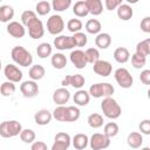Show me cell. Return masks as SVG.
<instances>
[{"instance_id": "cell-1", "label": "cell", "mask_w": 150, "mask_h": 150, "mask_svg": "<svg viewBox=\"0 0 150 150\" xmlns=\"http://www.w3.org/2000/svg\"><path fill=\"white\" fill-rule=\"evenodd\" d=\"M53 117L59 122H75L80 118L81 111L75 105H59L53 111Z\"/></svg>"}, {"instance_id": "cell-2", "label": "cell", "mask_w": 150, "mask_h": 150, "mask_svg": "<svg viewBox=\"0 0 150 150\" xmlns=\"http://www.w3.org/2000/svg\"><path fill=\"white\" fill-rule=\"evenodd\" d=\"M101 110H102L103 115L110 120H116L122 114V109H121L120 104L112 97L103 98V101L101 102Z\"/></svg>"}, {"instance_id": "cell-3", "label": "cell", "mask_w": 150, "mask_h": 150, "mask_svg": "<svg viewBox=\"0 0 150 150\" xmlns=\"http://www.w3.org/2000/svg\"><path fill=\"white\" fill-rule=\"evenodd\" d=\"M11 56H12V60L21 66V67H28L33 63V56L32 54L22 46H15L12 48V52H11Z\"/></svg>"}, {"instance_id": "cell-4", "label": "cell", "mask_w": 150, "mask_h": 150, "mask_svg": "<svg viewBox=\"0 0 150 150\" xmlns=\"http://www.w3.org/2000/svg\"><path fill=\"white\" fill-rule=\"evenodd\" d=\"M114 91H115V88L112 87V84H110L108 82H98V83L91 84L89 90H88L89 95L95 97V98L111 97Z\"/></svg>"}, {"instance_id": "cell-5", "label": "cell", "mask_w": 150, "mask_h": 150, "mask_svg": "<svg viewBox=\"0 0 150 150\" xmlns=\"http://www.w3.org/2000/svg\"><path fill=\"white\" fill-rule=\"evenodd\" d=\"M22 125L19 121H4L0 123V136L4 138H11L20 135Z\"/></svg>"}, {"instance_id": "cell-6", "label": "cell", "mask_w": 150, "mask_h": 150, "mask_svg": "<svg viewBox=\"0 0 150 150\" xmlns=\"http://www.w3.org/2000/svg\"><path fill=\"white\" fill-rule=\"evenodd\" d=\"M114 77L121 88L128 89V88H131V86L134 84V79L127 68H123V67L117 68L114 73Z\"/></svg>"}, {"instance_id": "cell-7", "label": "cell", "mask_w": 150, "mask_h": 150, "mask_svg": "<svg viewBox=\"0 0 150 150\" xmlns=\"http://www.w3.org/2000/svg\"><path fill=\"white\" fill-rule=\"evenodd\" d=\"M64 29V21L61 15H50L47 20V30L52 35H59Z\"/></svg>"}, {"instance_id": "cell-8", "label": "cell", "mask_w": 150, "mask_h": 150, "mask_svg": "<svg viewBox=\"0 0 150 150\" xmlns=\"http://www.w3.org/2000/svg\"><path fill=\"white\" fill-rule=\"evenodd\" d=\"M89 145L91 150H103L110 145V138L107 137L104 134L95 132L89 139Z\"/></svg>"}, {"instance_id": "cell-9", "label": "cell", "mask_w": 150, "mask_h": 150, "mask_svg": "<svg viewBox=\"0 0 150 150\" xmlns=\"http://www.w3.org/2000/svg\"><path fill=\"white\" fill-rule=\"evenodd\" d=\"M28 28V34L32 39L34 40H38V39H41L43 35H45V27H43V23L40 19H34L33 21H30L27 26Z\"/></svg>"}, {"instance_id": "cell-10", "label": "cell", "mask_w": 150, "mask_h": 150, "mask_svg": "<svg viewBox=\"0 0 150 150\" xmlns=\"http://www.w3.org/2000/svg\"><path fill=\"white\" fill-rule=\"evenodd\" d=\"M4 74H5V77L7 79V81L13 82V83L20 82L22 80V71L19 69L18 66H15L13 63H8L5 67Z\"/></svg>"}, {"instance_id": "cell-11", "label": "cell", "mask_w": 150, "mask_h": 150, "mask_svg": "<svg viewBox=\"0 0 150 150\" xmlns=\"http://www.w3.org/2000/svg\"><path fill=\"white\" fill-rule=\"evenodd\" d=\"M20 91L26 98H32L39 94V86L35 81L27 80L20 84Z\"/></svg>"}, {"instance_id": "cell-12", "label": "cell", "mask_w": 150, "mask_h": 150, "mask_svg": "<svg viewBox=\"0 0 150 150\" xmlns=\"http://www.w3.org/2000/svg\"><path fill=\"white\" fill-rule=\"evenodd\" d=\"M93 70H94V73H96L97 75H100L102 77H108L112 71V66H111V63L109 61L98 60V61H96L94 63Z\"/></svg>"}, {"instance_id": "cell-13", "label": "cell", "mask_w": 150, "mask_h": 150, "mask_svg": "<svg viewBox=\"0 0 150 150\" xmlns=\"http://www.w3.org/2000/svg\"><path fill=\"white\" fill-rule=\"evenodd\" d=\"M84 82H86V80H84V76L83 75H81V74H75V75H67L63 80H62V82H61V84H62V87H67V86H71V87H74V88H76V89H81L83 86H84Z\"/></svg>"}, {"instance_id": "cell-14", "label": "cell", "mask_w": 150, "mask_h": 150, "mask_svg": "<svg viewBox=\"0 0 150 150\" xmlns=\"http://www.w3.org/2000/svg\"><path fill=\"white\" fill-rule=\"evenodd\" d=\"M6 30L11 36H13L15 39H21L26 35V28L23 27V25L21 22H18V21H11L7 25Z\"/></svg>"}, {"instance_id": "cell-15", "label": "cell", "mask_w": 150, "mask_h": 150, "mask_svg": "<svg viewBox=\"0 0 150 150\" xmlns=\"http://www.w3.org/2000/svg\"><path fill=\"white\" fill-rule=\"evenodd\" d=\"M69 57H70V61L74 64V67L77 68V69H83L87 66V63H88L87 59H86V55H84V52L81 50V49L73 50L70 53Z\"/></svg>"}, {"instance_id": "cell-16", "label": "cell", "mask_w": 150, "mask_h": 150, "mask_svg": "<svg viewBox=\"0 0 150 150\" xmlns=\"http://www.w3.org/2000/svg\"><path fill=\"white\" fill-rule=\"evenodd\" d=\"M54 47L59 50H66V49H73L75 46L71 36L59 35L54 39Z\"/></svg>"}, {"instance_id": "cell-17", "label": "cell", "mask_w": 150, "mask_h": 150, "mask_svg": "<svg viewBox=\"0 0 150 150\" xmlns=\"http://www.w3.org/2000/svg\"><path fill=\"white\" fill-rule=\"evenodd\" d=\"M69 98H70V93L64 87L57 88L53 93V102L56 103L57 105H64L69 101Z\"/></svg>"}, {"instance_id": "cell-18", "label": "cell", "mask_w": 150, "mask_h": 150, "mask_svg": "<svg viewBox=\"0 0 150 150\" xmlns=\"http://www.w3.org/2000/svg\"><path fill=\"white\" fill-rule=\"evenodd\" d=\"M52 118H53V115L47 109H41L34 115V121L38 125H47L50 123Z\"/></svg>"}, {"instance_id": "cell-19", "label": "cell", "mask_w": 150, "mask_h": 150, "mask_svg": "<svg viewBox=\"0 0 150 150\" xmlns=\"http://www.w3.org/2000/svg\"><path fill=\"white\" fill-rule=\"evenodd\" d=\"M73 100H74V103L80 105V107H84L89 103L90 101V95L87 90H83V89H79L74 96H73Z\"/></svg>"}, {"instance_id": "cell-20", "label": "cell", "mask_w": 150, "mask_h": 150, "mask_svg": "<svg viewBox=\"0 0 150 150\" xmlns=\"http://www.w3.org/2000/svg\"><path fill=\"white\" fill-rule=\"evenodd\" d=\"M71 143L76 150H86L87 145L89 144V138L86 134H76L73 137Z\"/></svg>"}, {"instance_id": "cell-21", "label": "cell", "mask_w": 150, "mask_h": 150, "mask_svg": "<svg viewBox=\"0 0 150 150\" xmlns=\"http://www.w3.org/2000/svg\"><path fill=\"white\" fill-rule=\"evenodd\" d=\"M127 143L132 149L141 148V145L143 144V136H142V134L141 132H137V131L130 132L128 135V137H127Z\"/></svg>"}, {"instance_id": "cell-22", "label": "cell", "mask_w": 150, "mask_h": 150, "mask_svg": "<svg viewBox=\"0 0 150 150\" xmlns=\"http://www.w3.org/2000/svg\"><path fill=\"white\" fill-rule=\"evenodd\" d=\"M116 9H117V16H118V19H121L123 21L130 20L132 18V15H134V11H132V8L128 4H121Z\"/></svg>"}, {"instance_id": "cell-23", "label": "cell", "mask_w": 150, "mask_h": 150, "mask_svg": "<svg viewBox=\"0 0 150 150\" xmlns=\"http://www.w3.org/2000/svg\"><path fill=\"white\" fill-rule=\"evenodd\" d=\"M95 45L100 49H107L111 45V36L108 33H100L95 38Z\"/></svg>"}, {"instance_id": "cell-24", "label": "cell", "mask_w": 150, "mask_h": 150, "mask_svg": "<svg viewBox=\"0 0 150 150\" xmlns=\"http://www.w3.org/2000/svg\"><path fill=\"white\" fill-rule=\"evenodd\" d=\"M46 74V70L43 68V66L41 64H33L30 68H29V71H28V75L30 77L32 81H39L41 80Z\"/></svg>"}, {"instance_id": "cell-25", "label": "cell", "mask_w": 150, "mask_h": 150, "mask_svg": "<svg viewBox=\"0 0 150 150\" xmlns=\"http://www.w3.org/2000/svg\"><path fill=\"white\" fill-rule=\"evenodd\" d=\"M73 13L79 16V18H84L89 14V9H88V6L86 4L84 0H80V1H76L73 6Z\"/></svg>"}, {"instance_id": "cell-26", "label": "cell", "mask_w": 150, "mask_h": 150, "mask_svg": "<svg viewBox=\"0 0 150 150\" xmlns=\"http://www.w3.org/2000/svg\"><path fill=\"white\" fill-rule=\"evenodd\" d=\"M114 59L118 63H127L130 59V53L125 47H118L114 52Z\"/></svg>"}, {"instance_id": "cell-27", "label": "cell", "mask_w": 150, "mask_h": 150, "mask_svg": "<svg viewBox=\"0 0 150 150\" xmlns=\"http://www.w3.org/2000/svg\"><path fill=\"white\" fill-rule=\"evenodd\" d=\"M14 16V8L9 5L0 6V22H11Z\"/></svg>"}, {"instance_id": "cell-28", "label": "cell", "mask_w": 150, "mask_h": 150, "mask_svg": "<svg viewBox=\"0 0 150 150\" xmlns=\"http://www.w3.org/2000/svg\"><path fill=\"white\" fill-rule=\"evenodd\" d=\"M89 13L93 15H100L103 12V4L101 0H86Z\"/></svg>"}, {"instance_id": "cell-29", "label": "cell", "mask_w": 150, "mask_h": 150, "mask_svg": "<svg viewBox=\"0 0 150 150\" xmlns=\"http://www.w3.org/2000/svg\"><path fill=\"white\" fill-rule=\"evenodd\" d=\"M50 62H52V66L55 69H63L67 66V57L62 53H55L52 56Z\"/></svg>"}, {"instance_id": "cell-30", "label": "cell", "mask_w": 150, "mask_h": 150, "mask_svg": "<svg viewBox=\"0 0 150 150\" xmlns=\"http://www.w3.org/2000/svg\"><path fill=\"white\" fill-rule=\"evenodd\" d=\"M101 28L102 25L97 19H90L86 22V30L89 34H100L101 33Z\"/></svg>"}, {"instance_id": "cell-31", "label": "cell", "mask_w": 150, "mask_h": 150, "mask_svg": "<svg viewBox=\"0 0 150 150\" xmlns=\"http://www.w3.org/2000/svg\"><path fill=\"white\" fill-rule=\"evenodd\" d=\"M136 54L146 57L150 54V39H145L143 41H139L136 46Z\"/></svg>"}, {"instance_id": "cell-32", "label": "cell", "mask_w": 150, "mask_h": 150, "mask_svg": "<svg viewBox=\"0 0 150 150\" xmlns=\"http://www.w3.org/2000/svg\"><path fill=\"white\" fill-rule=\"evenodd\" d=\"M52 52H53V47L50 46V43L48 42H42L36 48V54L40 59H46L48 57L49 55H52Z\"/></svg>"}, {"instance_id": "cell-33", "label": "cell", "mask_w": 150, "mask_h": 150, "mask_svg": "<svg viewBox=\"0 0 150 150\" xmlns=\"http://www.w3.org/2000/svg\"><path fill=\"white\" fill-rule=\"evenodd\" d=\"M88 124L89 127L94 128V129H98L103 125V116L101 114H97V112H94V114H90L88 116Z\"/></svg>"}, {"instance_id": "cell-34", "label": "cell", "mask_w": 150, "mask_h": 150, "mask_svg": "<svg viewBox=\"0 0 150 150\" xmlns=\"http://www.w3.org/2000/svg\"><path fill=\"white\" fill-rule=\"evenodd\" d=\"M16 90V87L13 82H9V81H5L1 86H0V94L5 97H8V96H12Z\"/></svg>"}, {"instance_id": "cell-35", "label": "cell", "mask_w": 150, "mask_h": 150, "mask_svg": "<svg viewBox=\"0 0 150 150\" xmlns=\"http://www.w3.org/2000/svg\"><path fill=\"white\" fill-rule=\"evenodd\" d=\"M50 5L55 12H63L70 7L71 0H53Z\"/></svg>"}, {"instance_id": "cell-36", "label": "cell", "mask_w": 150, "mask_h": 150, "mask_svg": "<svg viewBox=\"0 0 150 150\" xmlns=\"http://www.w3.org/2000/svg\"><path fill=\"white\" fill-rule=\"evenodd\" d=\"M52 9V5L49 1H46V0H42V1H39L36 5H35V11L39 15L43 16V15H47Z\"/></svg>"}, {"instance_id": "cell-37", "label": "cell", "mask_w": 150, "mask_h": 150, "mask_svg": "<svg viewBox=\"0 0 150 150\" xmlns=\"http://www.w3.org/2000/svg\"><path fill=\"white\" fill-rule=\"evenodd\" d=\"M118 131H120V128H118L117 123H115V122H109V123H107V124L104 125V128H103V134H104L107 137H109V138L115 137V136L118 134Z\"/></svg>"}, {"instance_id": "cell-38", "label": "cell", "mask_w": 150, "mask_h": 150, "mask_svg": "<svg viewBox=\"0 0 150 150\" xmlns=\"http://www.w3.org/2000/svg\"><path fill=\"white\" fill-rule=\"evenodd\" d=\"M84 55H86L87 62L91 63V64H94L96 61L100 60V52H98L97 48H88L84 52Z\"/></svg>"}, {"instance_id": "cell-39", "label": "cell", "mask_w": 150, "mask_h": 150, "mask_svg": "<svg viewBox=\"0 0 150 150\" xmlns=\"http://www.w3.org/2000/svg\"><path fill=\"white\" fill-rule=\"evenodd\" d=\"M82 27H83V23H82V21H81L80 19H70V20L67 22V28H68V30H69L70 33H73V34L81 32Z\"/></svg>"}, {"instance_id": "cell-40", "label": "cell", "mask_w": 150, "mask_h": 150, "mask_svg": "<svg viewBox=\"0 0 150 150\" xmlns=\"http://www.w3.org/2000/svg\"><path fill=\"white\" fill-rule=\"evenodd\" d=\"M19 136L23 143H33L35 141V132L32 129H22Z\"/></svg>"}, {"instance_id": "cell-41", "label": "cell", "mask_w": 150, "mask_h": 150, "mask_svg": "<svg viewBox=\"0 0 150 150\" xmlns=\"http://www.w3.org/2000/svg\"><path fill=\"white\" fill-rule=\"evenodd\" d=\"M73 41H74V46L75 47H84L88 42V38L84 33L82 32H79V33H75L73 36Z\"/></svg>"}, {"instance_id": "cell-42", "label": "cell", "mask_w": 150, "mask_h": 150, "mask_svg": "<svg viewBox=\"0 0 150 150\" xmlns=\"http://www.w3.org/2000/svg\"><path fill=\"white\" fill-rule=\"evenodd\" d=\"M145 63H146V57L141 56V55H138L136 53L131 55V64H132L134 68L141 69V68H143L145 66Z\"/></svg>"}, {"instance_id": "cell-43", "label": "cell", "mask_w": 150, "mask_h": 150, "mask_svg": "<svg viewBox=\"0 0 150 150\" xmlns=\"http://www.w3.org/2000/svg\"><path fill=\"white\" fill-rule=\"evenodd\" d=\"M54 142H59V143H62V144H64V145H67L68 148H69V145H70V143H71V138H70V136H69V134H67V132H57L56 135H55V137H54Z\"/></svg>"}, {"instance_id": "cell-44", "label": "cell", "mask_w": 150, "mask_h": 150, "mask_svg": "<svg viewBox=\"0 0 150 150\" xmlns=\"http://www.w3.org/2000/svg\"><path fill=\"white\" fill-rule=\"evenodd\" d=\"M38 16H36V14H35V12H33V11H25V12H22V14H21V23L23 25V27H26L30 21H33L34 19H36Z\"/></svg>"}, {"instance_id": "cell-45", "label": "cell", "mask_w": 150, "mask_h": 150, "mask_svg": "<svg viewBox=\"0 0 150 150\" xmlns=\"http://www.w3.org/2000/svg\"><path fill=\"white\" fill-rule=\"evenodd\" d=\"M139 131L141 134H144V135H150V120H143L139 125Z\"/></svg>"}, {"instance_id": "cell-46", "label": "cell", "mask_w": 150, "mask_h": 150, "mask_svg": "<svg viewBox=\"0 0 150 150\" xmlns=\"http://www.w3.org/2000/svg\"><path fill=\"white\" fill-rule=\"evenodd\" d=\"M121 4H122V0H105V1H104L105 8H107L108 11L116 9Z\"/></svg>"}, {"instance_id": "cell-47", "label": "cell", "mask_w": 150, "mask_h": 150, "mask_svg": "<svg viewBox=\"0 0 150 150\" xmlns=\"http://www.w3.org/2000/svg\"><path fill=\"white\" fill-rule=\"evenodd\" d=\"M139 80H141V82H142L143 84L149 86V84H150V70H149V69H144L143 71H141Z\"/></svg>"}, {"instance_id": "cell-48", "label": "cell", "mask_w": 150, "mask_h": 150, "mask_svg": "<svg viewBox=\"0 0 150 150\" xmlns=\"http://www.w3.org/2000/svg\"><path fill=\"white\" fill-rule=\"evenodd\" d=\"M30 150H48L47 148V144L42 141H35L32 143V146H30Z\"/></svg>"}, {"instance_id": "cell-49", "label": "cell", "mask_w": 150, "mask_h": 150, "mask_svg": "<svg viewBox=\"0 0 150 150\" xmlns=\"http://www.w3.org/2000/svg\"><path fill=\"white\" fill-rule=\"evenodd\" d=\"M141 29L144 33H150V16H145L141 21Z\"/></svg>"}, {"instance_id": "cell-50", "label": "cell", "mask_w": 150, "mask_h": 150, "mask_svg": "<svg viewBox=\"0 0 150 150\" xmlns=\"http://www.w3.org/2000/svg\"><path fill=\"white\" fill-rule=\"evenodd\" d=\"M50 150H68V146L62 144V143H59V142H54L53 145H52V149Z\"/></svg>"}, {"instance_id": "cell-51", "label": "cell", "mask_w": 150, "mask_h": 150, "mask_svg": "<svg viewBox=\"0 0 150 150\" xmlns=\"http://www.w3.org/2000/svg\"><path fill=\"white\" fill-rule=\"evenodd\" d=\"M141 150H150V148H149V146H144V148H142Z\"/></svg>"}, {"instance_id": "cell-52", "label": "cell", "mask_w": 150, "mask_h": 150, "mask_svg": "<svg viewBox=\"0 0 150 150\" xmlns=\"http://www.w3.org/2000/svg\"><path fill=\"white\" fill-rule=\"evenodd\" d=\"M0 70H1V60H0Z\"/></svg>"}]
</instances>
